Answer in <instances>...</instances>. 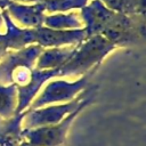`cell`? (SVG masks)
Masks as SVG:
<instances>
[{"label":"cell","instance_id":"12","mask_svg":"<svg viewBox=\"0 0 146 146\" xmlns=\"http://www.w3.org/2000/svg\"><path fill=\"white\" fill-rule=\"evenodd\" d=\"M76 46V44H75ZM75 46H64V47H51L43 48L39 55L35 67L36 70H54L63 66L70 57L73 55Z\"/></svg>","mask_w":146,"mask_h":146},{"label":"cell","instance_id":"16","mask_svg":"<svg viewBox=\"0 0 146 146\" xmlns=\"http://www.w3.org/2000/svg\"><path fill=\"white\" fill-rule=\"evenodd\" d=\"M17 107V87L15 84H0V117L10 119Z\"/></svg>","mask_w":146,"mask_h":146},{"label":"cell","instance_id":"5","mask_svg":"<svg viewBox=\"0 0 146 146\" xmlns=\"http://www.w3.org/2000/svg\"><path fill=\"white\" fill-rule=\"evenodd\" d=\"M90 90L82 91L76 98L71 102L62 103V104H52L47 105L43 107L34 108V110H26L25 115L22 121L23 129H33L38 127L51 125L62 121L66 115L72 113L86 98Z\"/></svg>","mask_w":146,"mask_h":146},{"label":"cell","instance_id":"15","mask_svg":"<svg viewBox=\"0 0 146 146\" xmlns=\"http://www.w3.org/2000/svg\"><path fill=\"white\" fill-rule=\"evenodd\" d=\"M104 6L124 15H145V0H100Z\"/></svg>","mask_w":146,"mask_h":146},{"label":"cell","instance_id":"13","mask_svg":"<svg viewBox=\"0 0 146 146\" xmlns=\"http://www.w3.org/2000/svg\"><path fill=\"white\" fill-rule=\"evenodd\" d=\"M25 111L10 119L0 117V146H19L22 141V121Z\"/></svg>","mask_w":146,"mask_h":146},{"label":"cell","instance_id":"8","mask_svg":"<svg viewBox=\"0 0 146 146\" xmlns=\"http://www.w3.org/2000/svg\"><path fill=\"white\" fill-rule=\"evenodd\" d=\"M59 78L58 68L54 70H36L33 68L29 81L21 87H17V107L15 114L26 111L39 91L48 81Z\"/></svg>","mask_w":146,"mask_h":146},{"label":"cell","instance_id":"3","mask_svg":"<svg viewBox=\"0 0 146 146\" xmlns=\"http://www.w3.org/2000/svg\"><path fill=\"white\" fill-rule=\"evenodd\" d=\"M92 91H89L83 102L58 123L33 129H22V138L35 146H63L66 140L70 127L72 125L75 117L94 102L95 96L92 95Z\"/></svg>","mask_w":146,"mask_h":146},{"label":"cell","instance_id":"22","mask_svg":"<svg viewBox=\"0 0 146 146\" xmlns=\"http://www.w3.org/2000/svg\"><path fill=\"white\" fill-rule=\"evenodd\" d=\"M2 24H3V18H2V15H1V13H0V27L2 26Z\"/></svg>","mask_w":146,"mask_h":146},{"label":"cell","instance_id":"19","mask_svg":"<svg viewBox=\"0 0 146 146\" xmlns=\"http://www.w3.org/2000/svg\"><path fill=\"white\" fill-rule=\"evenodd\" d=\"M15 2H23V3H36V2H41L42 0H13Z\"/></svg>","mask_w":146,"mask_h":146},{"label":"cell","instance_id":"9","mask_svg":"<svg viewBox=\"0 0 146 146\" xmlns=\"http://www.w3.org/2000/svg\"><path fill=\"white\" fill-rule=\"evenodd\" d=\"M114 14L115 11L106 8L100 0H92L89 5L81 8V17L84 23L87 38L91 35H100Z\"/></svg>","mask_w":146,"mask_h":146},{"label":"cell","instance_id":"20","mask_svg":"<svg viewBox=\"0 0 146 146\" xmlns=\"http://www.w3.org/2000/svg\"><path fill=\"white\" fill-rule=\"evenodd\" d=\"M9 2H10V0H0V8H1L2 10L6 9Z\"/></svg>","mask_w":146,"mask_h":146},{"label":"cell","instance_id":"7","mask_svg":"<svg viewBox=\"0 0 146 146\" xmlns=\"http://www.w3.org/2000/svg\"><path fill=\"white\" fill-rule=\"evenodd\" d=\"M35 43L42 48L75 46L87 38L84 27L74 30H54L46 26L34 29Z\"/></svg>","mask_w":146,"mask_h":146},{"label":"cell","instance_id":"4","mask_svg":"<svg viewBox=\"0 0 146 146\" xmlns=\"http://www.w3.org/2000/svg\"><path fill=\"white\" fill-rule=\"evenodd\" d=\"M136 15L115 13L110 23L102 31L100 35L117 47H129L139 42L144 35V24Z\"/></svg>","mask_w":146,"mask_h":146},{"label":"cell","instance_id":"6","mask_svg":"<svg viewBox=\"0 0 146 146\" xmlns=\"http://www.w3.org/2000/svg\"><path fill=\"white\" fill-rule=\"evenodd\" d=\"M42 49L39 44H30L19 50H9L0 59V84H13L11 78L16 72L23 68H34Z\"/></svg>","mask_w":146,"mask_h":146},{"label":"cell","instance_id":"11","mask_svg":"<svg viewBox=\"0 0 146 146\" xmlns=\"http://www.w3.org/2000/svg\"><path fill=\"white\" fill-rule=\"evenodd\" d=\"M1 15L6 25V32L3 34L9 50H19L30 44H36L34 38V29L18 27L13 22L6 9L2 10Z\"/></svg>","mask_w":146,"mask_h":146},{"label":"cell","instance_id":"1","mask_svg":"<svg viewBox=\"0 0 146 146\" xmlns=\"http://www.w3.org/2000/svg\"><path fill=\"white\" fill-rule=\"evenodd\" d=\"M116 47L102 35H91L75 46L70 59L58 68L59 78L82 76L94 68H98L104 58Z\"/></svg>","mask_w":146,"mask_h":146},{"label":"cell","instance_id":"14","mask_svg":"<svg viewBox=\"0 0 146 146\" xmlns=\"http://www.w3.org/2000/svg\"><path fill=\"white\" fill-rule=\"evenodd\" d=\"M43 26L54 30H74L81 29L82 23L74 13H58L54 15H44Z\"/></svg>","mask_w":146,"mask_h":146},{"label":"cell","instance_id":"2","mask_svg":"<svg viewBox=\"0 0 146 146\" xmlns=\"http://www.w3.org/2000/svg\"><path fill=\"white\" fill-rule=\"evenodd\" d=\"M96 71L97 68H94L75 81H66L62 78H56L48 81L42 91L30 104L27 110H34L47 105L62 104L73 100L87 89L90 79L94 76Z\"/></svg>","mask_w":146,"mask_h":146},{"label":"cell","instance_id":"17","mask_svg":"<svg viewBox=\"0 0 146 146\" xmlns=\"http://www.w3.org/2000/svg\"><path fill=\"white\" fill-rule=\"evenodd\" d=\"M44 10L48 13H65L72 9H81L88 0H42Z\"/></svg>","mask_w":146,"mask_h":146},{"label":"cell","instance_id":"21","mask_svg":"<svg viewBox=\"0 0 146 146\" xmlns=\"http://www.w3.org/2000/svg\"><path fill=\"white\" fill-rule=\"evenodd\" d=\"M19 146H35V145H33V144H31V143H29V141L22 139V141L19 143Z\"/></svg>","mask_w":146,"mask_h":146},{"label":"cell","instance_id":"10","mask_svg":"<svg viewBox=\"0 0 146 146\" xmlns=\"http://www.w3.org/2000/svg\"><path fill=\"white\" fill-rule=\"evenodd\" d=\"M10 17L17 21L25 27L35 29L43 25L44 18V7L42 2H36L33 5H22L10 0L6 9Z\"/></svg>","mask_w":146,"mask_h":146},{"label":"cell","instance_id":"18","mask_svg":"<svg viewBox=\"0 0 146 146\" xmlns=\"http://www.w3.org/2000/svg\"><path fill=\"white\" fill-rule=\"evenodd\" d=\"M9 51L8 49V46H7V41H6V38H5V34L3 33H0V59Z\"/></svg>","mask_w":146,"mask_h":146}]
</instances>
